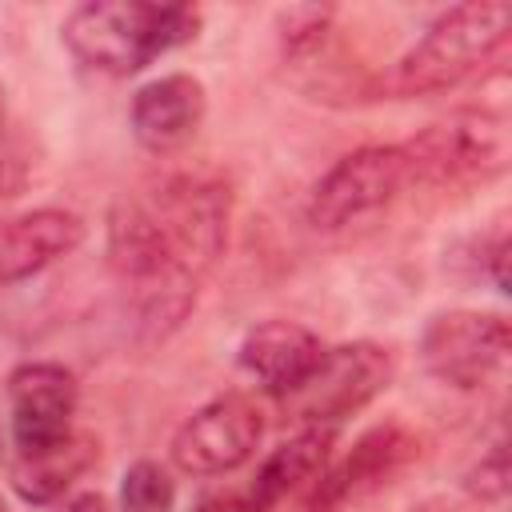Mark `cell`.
Returning <instances> with one entry per match:
<instances>
[{
	"instance_id": "44dd1931",
	"label": "cell",
	"mask_w": 512,
	"mask_h": 512,
	"mask_svg": "<svg viewBox=\"0 0 512 512\" xmlns=\"http://www.w3.org/2000/svg\"><path fill=\"white\" fill-rule=\"evenodd\" d=\"M192 512H252L244 496H204Z\"/></svg>"
},
{
	"instance_id": "5b68a950",
	"label": "cell",
	"mask_w": 512,
	"mask_h": 512,
	"mask_svg": "<svg viewBox=\"0 0 512 512\" xmlns=\"http://www.w3.org/2000/svg\"><path fill=\"white\" fill-rule=\"evenodd\" d=\"M408 184V160L400 144H364L340 156L308 192V224L320 232H340L388 208Z\"/></svg>"
},
{
	"instance_id": "e0dca14e",
	"label": "cell",
	"mask_w": 512,
	"mask_h": 512,
	"mask_svg": "<svg viewBox=\"0 0 512 512\" xmlns=\"http://www.w3.org/2000/svg\"><path fill=\"white\" fill-rule=\"evenodd\" d=\"M328 20H332V8H320V4L284 8V12H280V44H284V52H288V56L312 52V48L324 40Z\"/></svg>"
},
{
	"instance_id": "6da1fadb",
	"label": "cell",
	"mask_w": 512,
	"mask_h": 512,
	"mask_svg": "<svg viewBox=\"0 0 512 512\" xmlns=\"http://www.w3.org/2000/svg\"><path fill=\"white\" fill-rule=\"evenodd\" d=\"M228 188L204 172H172L108 212V264L140 324L176 328L196 284L224 252Z\"/></svg>"
},
{
	"instance_id": "5bb4252c",
	"label": "cell",
	"mask_w": 512,
	"mask_h": 512,
	"mask_svg": "<svg viewBox=\"0 0 512 512\" xmlns=\"http://www.w3.org/2000/svg\"><path fill=\"white\" fill-rule=\"evenodd\" d=\"M332 428H300L296 436H288L280 448H272L264 456V464L252 476L248 488V508L252 512H272L280 500H288L300 488H312L316 476L328 468L332 456Z\"/></svg>"
},
{
	"instance_id": "4fadbf2b",
	"label": "cell",
	"mask_w": 512,
	"mask_h": 512,
	"mask_svg": "<svg viewBox=\"0 0 512 512\" xmlns=\"http://www.w3.org/2000/svg\"><path fill=\"white\" fill-rule=\"evenodd\" d=\"M84 240V220L68 208H32L0 220V288L20 284Z\"/></svg>"
},
{
	"instance_id": "3957f363",
	"label": "cell",
	"mask_w": 512,
	"mask_h": 512,
	"mask_svg": "<svg viewBox=\"0 0 512 512\" xmlns=\"http://www.w3.org/2000/svg\"><path fill=\"white\" fill-rule=\"evenodd\" d=\"M512 32V4L504 0H468L448 8L428 32L392 64L384 76L388 96H432L476 76Z\"/></svg>"
},
{
	"instance_id": "d6986e66",
	"label": "cell",
	"mask_w": 512,
	"mask_h": 512,
	"mask_svg": "<svg viewBox=\"0 0 512 512\" xmlns=\"http://www.w3.org/2000/svg\"><path fill=\"white\" fill-rule=\"evenodd\" d=\"M484 260H488V272H492V284L500 288V292H508V272H504V264H508V236L500 232L492 244H488V252H484Z\"/></svg>"
},
{
	"instance_id": "ac0fdd59",
	"label": "cell",
	"mask_w": 512,
	"mask_h": 512,
	"mask_svg": "<svg viewBox=\"0 0 512 512\" xmlns=\"http://www.w3.org/2000/svg\"><path fill=\"white\" fill-rule=\"evenodd\" d=\"M464 488L476 496V500H504V492H508V448H504V436L468 468V476H464Z\"/></svg>"
},
{
	"instance_id": "7402d4cb",
	"label": "cell",
	"mask_w": 512,
	"mask_h": 512,
	"mask_svg": "<svg viewBox=\"0 0 512 512\" xmlns=\"http://www.w3.org/2000/svg\"><path fill=\"white\" fill-rule=\"evenodd\" d=\"M8 196H16V172H12V164L0 156V204H4Z\"/></svg>"
},
{
	"instance_id": "9c48e42d",
	"label": "cell",
	"mask_w": 512,
	"mask_h": 512,
	"mask_svg": "<svg viewBox=\"0 0 512 512\" xmlns=\"http://www.w3.org/2000/svg\"><path fill=\"white\" fill-rule=\"evenodd\" d=\"M16 452H44L72 436L76 376L52 360H28L8 376Z\"/></svg>"
},
{
	"instance_id": "7a4b0ae2",
	"label": "cell",
	"mask_w": 512,
	"mask_h": 512,
	"mask_svg": "<svg viewBox=\"0 0 512 512\" xmlns=\"http://www.w3.org/2000/svg\"><path fill=\"white\" fill-rule=\"evenodd\" d=\"M200 28L192 4H152V0H88L68 12L60 36L64 48L88 72L132 76L156 56L188 44Z\"/></svg>"
},
{
	"instance_id": "603a6c76",
	"label": "cell",
	"mask_w": 512,
	"mask_h": 512,
	"mask_svg": "<svg viewBox=\"0 0 512 512\" xmlns=\"http://www.w3.org/2000/svg\"><path fill=\"white\" fill-rule=\"evenodd\" d=\"M412 512H436V508H412Z\"/></svg>"
},
{
	"instance_id": "30bf717a",
	"label": "cell",
	"mask_w": 512,
	"mask_h": 512,
	"mask_svg": "<svg viewBox=\"0 0 512 512\" xmlns=\"http://www.w3.org/2000/svg\"><path fill=\"white\" fill-rule=\"evenodd\" d=\"M416 452H420V444L412 432H404L400 424H376L372 432H364L352 444V452L344 460L328 464L316 476L308 512H340L344 504L388 484V476H396Z\"/></svg>"
},
{
	"instance_id": "ffe728a7",
	"label": "cell",
	"mask_w": 512,
	"mask_h": 512,
	"mask_svg": "<svg viewBox=\"0 0 512 512\" xmlns=\"http://www.w3.org/2000/svg\"><path fill=\"white\" fill-rule=\"evenodd\" d=\"M60 512H112V508H108V500L100 492H76V496H68L60 504Z\"/></svg>"
},
{
	"instance_id": "2e32d148",
	"label": "cell",
	"mask_w": 512,
	"mask_h": 512,
	"mask_svg": "<svg viewBox=\"0 0 512 512\" xmlns=\"http://www.w3.org/2000/svg\"><path fill=\"white\" fill-rule=\"evenodd\" d=\"M176 484L156 460H136L120 480V512H172Z\"/></svg>"
},
{
	"instance_id": "277c9868",
	"label": "cell",
	"mask_w": 512,
	"mask_h": 512,
	"mask_svg": "<svg viewBox=\"0 0 512 512\" xmlns=\"http://www.w3.org/2000/svg\"><path fill=\"white\" fill-rule=\"evenodd\" d=\"M408 180L424 184H468L492 180L508 168V120L488 108H460L424 124L400 144Z\"/></svg>"
},
{
	"instance_id": "9a60e30c",
	"label": "cell",
	"mask_w": 512,
	"mask_h": 512,
	"mask_svg": "<svg viewBox=\"0 0 512 512\" xmlns=\"http://www.w3.org/2000/svg\"><path fill=\"white\" fill-rule=\"evenodd\" d=\"M96 460V448L88 436H68L64 444H52L44 452H16L12 464V488L28 504H52L60 500Z\"/></svg>"
},
{
	"instance_id": "ba28073f",
	"label": "cell",
	"mask_w": 512,
	"mask_h": 512,
	"mask_svg": "<svg viewBox=\"0 0 512 512\" xmlns=\"http://www.w3.org/2000/svg\"><path fill=\"white\" fill-rule=\"evenodd\" d=\"M264 436V412L240 396L224 392L200 404L172 436V464L184 476H224L252 460Z\"/></svg>"
},
{
	"instance_id": "8fae6325",
	"label": "cell",
	"mask_w": 512,
	"mask_h": 512,
	"mask_svg": "<svg viewBox=\"0 0 512 512\" xmlns=\"http://www.w3.org/2000/svg\"><path fill=\"white\" fill-rule=\"evenodd\" d=\"M324 344L296 320H260L240 340V368L276 400H288L308 384L324 360Z\"/></svg>"
},
{
	"instance_id": "cb8c5ba5",
	"label": "cell",
	"mask_w": 512,
	"mask_h": 512,
	"mask_svg": "<svg viewBox=\"0 0 512 512\" xmlns=\"http://www.w3.org/2000/svg\"><path fill=\"white\" fill-rule=\"evenodd\" d=\"M0 512H8V504H4V500H0Z\"/></svg>"
},
{
	"instance_id": "8992f818",
	"label": "cell",
	"mask_w": 512,
	"mask_h": 512,
	"mask_svg": "<svg viewBox=\"0 0 512 512\" xmlns=\"http://www.w3.org/2000/svg\"><path fill=\"white\" fill-rule=\"evenodd\" d=\"M512 352V332L500 312H440L420 332V364L444 388H484L504 372Z\"/></svg>"
},
{
	"instance_id": "52a82bcc",
	"label": "cell",
	"mask_w": 512,
	"mask_h": 512,
	"mask_svg": "<svg viewBox=\"0 0 512 512\" xmlns=\"http://www.w3.org/2000/svg\"><path fill=\"white\" fill-rule=\"evenodd\" d=\"M392 380V356L380 344L356 340L328 348L320 368L308 376L300 392H292L284 404L296 412L304 428H336V420L360 412L372 396H380Z\"/></svg>"
},
{
	"instance_id": "7c38bea8",
	"label": "cell",
	"mask_w": 512,
	"mask_h": 512,
	"mask_svg": "<svg viewBox=\"0 0 512 512\" xmlns=\"http://www.w3.org/2000/svg\"><path fill=\"white\" fill-rule=\"evenodd\" d=\"M204 84L188 72H172V76H160V80H148L136 96H132V108H128V124H132V136L140 148L156 152V156H168V152H180L200 120H204Z\"/></svg>"
}]
</instances>
